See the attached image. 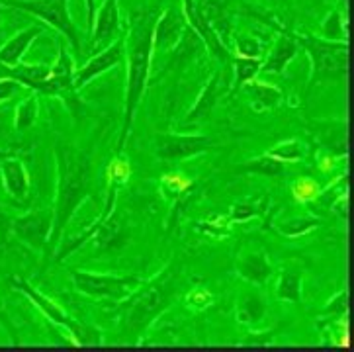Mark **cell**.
Listing matches in <instances>:
<instances>
[{"label":"cell","instance_id":"obj_36","mask_svg":"<svg viewBox=\"0 0 354 352\" xmlns=\"http://www.w3.org/2000/svg\"><path fill=\"white\" fill-rule=\"evenodd\" d=\"M24 91H28V89L24 84H20L18 80L10 79V77H2L0 79V104L8 102L16 94H20Z\"/></svg>","mask_w":354,"mask_h":352},{"label":"cell","instance_id":"obj_11","mask_svg":"<svg viewBox=\"0 0 354 352\" xmlns=\"http://www.w3.org/2000/svg\"><path fill=\"white\" fill-rule=\"evenodd\" d=\"M124 61H126V34L120 35L114 44H110L106 49H102L100 53H96L82 67L75 71V79H73L75 91L84 89L86 84H91L92 80L98 79L106 71L118 67Z\"/></svg>","mask_w":354,"mask_h":352},{"label":"cell","instance_id":"obj_12","mask_svg":"<svg viewBox=\"0 0 354 352\" xmlns=\"http://www.w3.org/2000/svg\"><path fill=\"white\" fill-rule=\"evenodd\" d=\"M122 35V16L118 0H104L102 6L96 10L91 39L94 49H106Z\"/></svg>","mask_w":354,"mask_h":352},{"label":"cell","instance_id":"obj_27","mask_svg":"<svg viewBox=\"0 0 354 352\" xmlns=\"http://www.w3.org/2000/svg\"><path fill=\"white\" fill-rule=\"evenodd\" d=\"M263 67V59H251V57H237L235 59V79L231 84V94L243 89L245 82L257 79V75L261 73Z\"/></svg>","mask_w":354,"mask_h":352},{"label":"cell","instance_id":"obj_41","mask_svg":"<svg viewBox=\"0 0 354 352\" xmlns=\"http://www.w3.org/2000/svg\"><path fill=\"white\" fill-rule=\"evenodd\" d=\"M0 22H2V4H0Z\"/></svg>","mask_w":354,"mask_h":352},{"label":"cell","instance_id":"obj_3","mask_svg":"<svg viewBox=\"0 0 354 352\" xmlns=\"http://www.w3.org/2000/svg\"><path fill=\"white\" fill-rule=\"evenodd\" d=\"M176 274L172 264L165 266L157 276L141 284L120 304V329L131 339H139L165 313L176 295Z\"/></svg>","mask_w":354,"mask_h":352},{"label":"cell","instance_id":"obj_5","mask_svg":"<svg viewBox=\"0 0 354 352\" xmlns=\"http://www.w3.org/2000/svg\"><path fill=\"white\" fill-rule=\"evenodd\" d=\"M129 174H131L129 163L122 159V155H118V157L110 163V167H108V192H106V202H104V207H102V212H100V216H98V219L92 223L91 228L84 229L79 237H73L71 241H67V243L57 250L55 261L53 262H63L65 259H69L73 252H77L80 247H84V245L91 241L92 235H94V231H96V228L102 223L106 217L112 216V212L115 210V204H118V194H120V188L129 180Z\"/></svg>","mask_w":354,"mask_h":352},{"label":"cell","instance_id":"obj_38","mask_svg":"<svg viewBox=\"0 0 354 352\" xmlns=\"http://www.w3.org/2000/svg\"><path fill=\"white\" fill-rule=\"evenodd\" d=\"M335 167H337V157H323V159L319 160L321 172H331L335 171Z\"/></svg>","mask_w":354,"mask_h":352},{"label":"cell","instance_id":"obj_28","mask_svg":"<svg viewBox=\"0 0 354 352\" xmlns=\"http://www.w3.org/2000/svg\"><path fill=\"white\" fill-rule=\"evenodd\" d=\"M268 198L263 196L261 198V202L259 200H245V202H237V204L231 205V210H229V216L227 221L229 223H243V221H249L251 217L257 216H263L264 207L268 205Z\"/></svg>","mask_w":354,"mask_h":352},{"label":"cell","instance_id":"obj_37","mask_svg":"<svg viewBox=\"0 0 354 352\" xmlns=\"http://www.w3.org/2000/svg\"><path fill=\"white\" fill-rule=\"evenodd\" d=\"M86 4V26H88V34L92 32L94 26V16H96V0H84Z\"/></svg>","mask_w":354,"mask_h":352},{"label":"cell","instance_id":"obj_1","mask_svg":"<svg viewBox=\"0 0 354 352\" xmlns=\"http://www.w3.org/2000/svg\"><path fill=\"white\" fill-rule=\"evenodd\" d=\"M57 163V190L53 202V229L47 247H55L77 210L92 196L94 172L91 157L67 141H57L53 147Z\"/></svg>","mask_w":354,"mask_h":352},{"label":"cell","instance_id":"obj_39","mask_svg":"<svg viewBox=\"0 0 354 352\" xmlns=\"http://www.w3.org/2000/svg\"><path fill=\"white\" fill-rule=\"evenodd\" d=\"M8 157H12V153H8V151H2V149H0V163H2L4 159H8Z\"/></svg>","mask_w":354,"mask_h":352},{"label":"cell","instance_id":"obj_31","mask_svg":"<svg viewBox=\"0 0 354 352\" xmlns=\"http://www.w3.org/2000/svg\"><path fill=\"white\" fill-rule=\"evenodd\" d=\"M319 194V182L309 178V176L297 178V180L294 182V186H292V196H294V200L299 202V204H311V202H315Z\"/></svg>","mask_w":354,"mask_h":352},{"label":"cell","instance_id":"obj_34","mask_svg":"<svg viewBox=\"0 0 354 352\" xmlns=\"http://www.w3.org/2000/svg\"><path fill=\"white\" fill-rule=\"evenodd\" d=\"M235 53H237V57L263 59V46L259 39H252V37H237Z\"/></svg>","mask_w":354,"mask_h":352},{"label":"cell","instance_id":"obj_17","mask_svg":"<svg viewBox=\"0 0 354 352\" xmlns=\"http://www.w3.org/2000/svg\"><path fill=\"white\" fill-rule=\"evenodd\" d=\"M235 270L243 280H247L251 284L263 286L266 284V280L272 274V262L264 250H251V252H243L237 259Z\"/></svg>","mask_w":354,"mask_h":352},{"label":"cell","instance_id":"obj_4","mask_svg":"<svg viewBox=\"0 0 354 352\" xmlns=\"http://www.w3.org/2000/svg\"><path fill=\"white\" fill-rule=\"evenodd\" d=\"M297 46L304 47V51L311 59V77L309 86L315 82H323L329 79H341L348 71V44L327 41L323 37L313 35H296Z\"/></svg>","mask_w":354,"mask_h":352},{"label":"cell","instance_id":"obj_18","mask_svg":"<svg viewBox=\"0 0 354 352\" xmlns=\"http://www.w3.org/2000/svg\"><path fill=\"white\" fill-rule=\"evenodd\" d=\"M41 34H44L41 26H28L26 30L12 35L10 39L0 47V65L10 68L16 67L18 63H22L24 53L28 51V47L32 46Z\"/></svg>","mask_w":354,"mask_h":352},{"label":"cell","instance_id":"obj_9","mask_svg":"<svg viewBox=\"0 0 354 352\" xmlns=\"http://www.w3.org/2000/svg\"><path fill=\"white\" fill-rule=\"evenodd\" d=\"M10 286L16 292H20V294L26 295L32 304H35L37 309H39L51 323H55L59 327H65L69 333H75V335L79 337V342L84 341V339H82V331H84V327L79 325L77 321H73L69 313L59 306L57 302H53L51 297H47L46 294H41V292L30 284L28 280H24L22 276H10Z\"/></svg>","mask_w":354,"mask_h":352},{"label":"cell","instance_id":"obj_23","mask_svg":"<svg viewBox=\"0 0 354 352\" xmlns=\"http://www.w3.org/2000/svg\"><path fill=\"white\" fill-rule=\"evenodd\" d=\"M301 280L304 274L296 268H286L276 284V297L290 304H301Z\"/></svg>","mask_w":354,"mask_h":352},{"label":"cell","instance_id":"obj_7","mask_svg":"<svg viewBox=\"0 0 354 352\" xmlns=\"http://www.w3.org/2000/svg\"><path fill=\"white\" fill-rule=\"evenodd\" d=\"M71 278L79 294L94 299H112V302H122L141 284V280L136 276H115V274L88 272V270H71Z\"/></svg>","mask_w":354,"mask_h":352},{"label":"cell","instance_id":"obj_40","mask_svg":"<svg viewBox=\"0 0 354 352\" xmlns=\"http://www.w3.org/2000/svg\"><path fill=\"white\" fill-rule=\"evenodd\" d=\"M0 223H6V214H4L2 207H0Z\"/></svg>","mask_w":354,"mask_h":352},{"label":"cell","instance_id":"obj_13","mask_svg":"<svg viewBox=\"0 0 354 352\" xmlns=\"http://www.w3.org/2000/svg\"><path fill=\"white\" fill-rule=\"evenodd\" d=\"M75 61L73 55L67 49V44L61 39L59 41V51L55 63L51 65V75L47 79V96H59V98H69L75 94V86H73V79H75Z\"/></svg>","mask_w":354,"mask_h":352},{"label":"cell","instance_id":"obj_33","mask_svg":"<svg viewBox=\"0 0 354 352\" xmlns=\"http://www.w3.org/2000/svg\"><path fill=\"white\" fill-rule=\"evenodd\" d=\"M245 169L254 172V174H263V176H278V174L286 169V163H280V160L272 159V157H268V155H263V157H259V159L247 163Z\"/></svg>","mask_w":354,"mask_h":352},{"label":"cell","instance_id":"obj_25","mask_svg":"<svg viewBox=\"0 0 354 352\" xmlns=\"http://www.w3.org/2000/svg\"><path fill=\"white\" fill-rule=\"evenodd\" d=\"M321 37L327 41H339V44H348V34H346V24L341 10H331L329 16L321 22Z\"/></svg>","mask_w":354,"mask_h":352},{"label":"cell","instance_id":"obj_20","mask_svg":"<svg viewBox=\"0 0 354 352\" xmlns=\"http://www.w3.org/2000/svg\"><path fill=\"white\" fill-rule=\"evenodd\" d=\"M219 98H221V73L216 71L206 82V86L202 89V92L198 94L194 106L184 118V124H196V122L207 118L216 108V104L219 102Z\"/></svg>","mask_w":354,"mask_h":352},{"label":"cell","instance_id":"obj_16","mask_svg":"<svg viewBox=\"0 0 354 352\" xmlns=\"http://www.w3.org/2000/svg\"><path fill=\"white\" fill-rule=\"evenodd\" d=\"M297 46L294 34H280L274 39V44L270 47L268 55L264 57L263 73H270V75H282L286 67L292 63V59L297 55Z\"/></svg>","mask_w":354,"mask_h":352},{"label":"cell","instance_id":"obj_32","mask_svg":"<svg viewBox=\"0 0 354 352\" xmlns=\"http://www.w3.org/2000/svg\"><path fill=\"white\" fill-rule=\"evenodd\" d=\"M190 188H192V180L183 176V174H178V172L165 174V176L160 178V190H162V194H165L167 198H171V200H176L178 196H183V194L186 192V190H190Z\"/></svg>","mask_w":354,"mask_h":352},{"label":"cell","instance_id":"obj_30","mask_svg":"<svg viewBox=\"0 0 354 352\" xmlns=\"http://www.w3.org/2000/svg\"><path fill=\"white\" fill-rule=\"evenodd\" d=\"M321 219L317 217H292L276 223V229L284 235V237H304L309 231L319 228Z\"/></svg>","mask_w":354,"mask_h":352},{"label":"cell","instance_id":"obj_8","mask_svg":"<svg viewBox=\"0 0 354 352\" xmlns=\"http://www.w3.org/2000/svg\"><path fill=\"white\" fill-rule=\"evenodd\" d=\"M214 147V141L200 133H157L155 151L160 160L167 163H183L194 159Z\"/></svg>","mask_w":354,"mask_h":352},{"label":"cell","instance_id":"obj_21","mask_svg":"<svg viewBox=\"0 0 354 352\" xmlns=\"http://www.w3.org/2000/svg\"><path fill=\"white\" fill-rule=\"evenodd\" d=\"M6 68V67H4ZM8 77L18 80L28 91H34L37 94H46L47 79L51 75V65L41 63H18L16 67L6 68Z\"/></svg>","mask_w":354,"mask_h":352},{"label":"cell","instance_id":"obj_24","mask_svg":"<svg viewBox=\"0 0 354 352\" xmlns=\"http://www.w3.org/2000/svg\"><path fill=\"white\" fill-rule=\"evenodd\" d=\"M37 115H39V96H37V94H30V96H26L22 102L16 106V114H14V131H16V133L28 131V129L35 124Z\"/></svg>","mask_w":354,"mask_h":352},{"label":"cell","instance_id":"obj_19","mask_svg":"<svg viewBox=\"0 0 354 352\" xmlns=\"http://www.w3.org/2000/svg\"><path fill=\"white\" fill-rule=\"evenodd\" d=\"M184 34V24L178 14L167 10L160 14L155 24V34H153V47L160 51H169L172 47L180 44Z\"/></svg>","mask_w":354,"mask_h":352},{"label":"cell","instance_id":"obj_42","mask_svg":"<svg viewBox=\"0 0 354 352\" xmlns=\"http://www.w3.org/2000/svg\"><path fill=\"white\" fill-rule=\"evenodd\" d=\"M341 2H346V0H341Z\"/></svg>","mask_w":354,"mask_h":352},{"label":"cell","instance_id":"obj_2","mask_svg":"<svg viewBox=\"0 0 354 352\" xmlns=\"http://www.w3.org/2000/svg\"><path fill=\"white\" fill-rule=\"evenodd\" d=\"M159 14H145L138 18L129 34L126 35V96H124V120H122V131L118 139V155L126 149L127 137L133 129L136 114L139 104L145 96L151 75V61H153V34Z\"/></svg>","mask_w":354,"mask_h":352},{"label":"cell","instance_id":"obj_29","mask_svg":"<svg viewBox=\"0 0 354 352\" xmlns=\"http://www.w3.org/2000/svg\"><path fill=\"white\" fill-rule=\"evenodd\" d=\"M266 313V304L259 294L247 295L245 299H241L239 309H237V319L245 325H254L264 317Z\"/></svg>","mask_w":354,"mask_h":352},{"label":"cell","instance_id":"obj_10","mask_svg":"<svg viewBox=\"0 0 354 352\" xmlns=\"http://www.w3.org/2000/svg\"><path fill=\"white\" fill-rule=\"evenodd\" d=\"M12 233L35 250L46 249L51 229H53V210H32L16 217L10 223Z\"/></svg>","mask_w":354,"mask_h":352},{"label":"cell","instance_id":"obj_22","mask_svg":"<svg viewBox=\"0 0 354 352\" xmlns=\"http://www.w3.org/2000/svg\"><path fill=\"white\" fill-rule=\"evenodd\" d=\"M243 91L247 92L251 106L254 112H266V110H274L280 106L284 94L282 91L274 86V84H268L263 80L252 79L249 82L243 84Z\"/></svg>","mask_w":354,"mask_h":352},{"label":"cell","instance_id":"obj_6","mask_svg":"<svg viewBox=\"0 0 354 352\" xmlns=\"http://www.w3.org/2000/svg\"><path fill=\"white\" fill-rule=\"evenodd\" d=\"M6 6L34 14L41 22L63 35L75 51H80L79 30L69 12V0H4Z\"/></svg>","mask_w":354,"mask_h":352},{"label":"cell","instance_id":"obj_14","mask_svg":"<svg viewBox=\"0 0 354 352\" xmlns=\"http://www.w3.org/2000/svg\"><path fill=\"white\" fill-rule=\"evenodd\" d=\"M183 16L186 20V26L192 28L196 34L202 37V41L209 47L212 53H216L217 57H225L227 49L223 46L221 37L209 26L207 16H204V8H202V4H198V0H183Z\"/></svg>","mask_w":354,"mask_h":352},{"label":"cell","instance_id":"obj_26","mask_svg":"<svg viewBox=\"0 0 354 352\" xmlns=\"http://www.w3.org/2000/svg\"><path fill=\"white\" fill-rule=\"evenodd\" d=\"M306 145L299 139H288V141H280L274 147L268 149L264 155L272 157V159L280 160V163H296V160L306 159Z\"/></svg>","mask_w":354,"mask_h":352},{"label":"cell","instance_id":"obj_15","mask_svg":"<svg viewBox=\"0 0 354 352\" xmlns=\"http://www.w3.org/2000/svg\"><path fill=\"white\" fill-rule=\"evenodd\" d=\"M0 176L4 192L16 202H24L30 196V174L26 171V165L22 159L12 155L8 159L0 163Z\"/></svg>","mask_w":354,"mask_h":352},{"label":"cell","instance_id":"obj_35","mask_svg":"<svg viewBox=\"0 0 354 352\" xmlns=\"http://www.w3.org/2000/svg\"><path fill=\"white\" fill-rule=\"evenodd\" d=\"M212 302H214V295L209 294L206 288H202V286H196L194 290L186 295V306L190 307V309H194V311L206 309V307L212 306Z\"/></svg>","mask_w":354,"mask_h":352}]
</instances>
